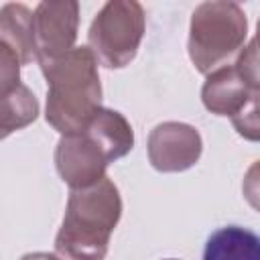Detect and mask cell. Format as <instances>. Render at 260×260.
<instances>
[{"instance_id": "1", "label": "cell", "mask_w": 260, "mask_h": 260, "mask_svg": "<svg viewBox=\"0 0 260 260\" xmlns=\"http://www.w3.org/2000/svg\"><path fill=\"white\" fill-rule=\"evenodd\" d=\"M41 71L47 79V124L61 136L83 132L102 108V81L89 47H73Z\"/></svg>"}, {"instance_id": "2", "label": "cell", "mask_w": 260, "mask_h": 260, "mask_svg": "<svg viewBox=\"0 0 260 260\" xmlns=\"http://www.w3.org/2000/svg\"><path fill=\"white\" fill-rule=\"evenodd\" d=\"M120 217L122 197L108 175L89 187L71 189L55 236L57 256L61 260H104Z\"/></svg>"}, {"instance_id": "3", "label": "cell", "mask_w": 260, "mask_h": 260, "mask_svg": "<svg viewBox=\"0 0 260 260\" xmlns=\"http://www.w3.org/2000/svg\"><path fill=\"white\" fill-rule=\"evenodd\" d=\"M248 18L240 4L228 0L201 2L189 22L187 53L195 69L203 75L230 65L244 49Z\"/></svg>"}, {"instance_id": "4", "label": "cell", "mask_w": 260, "mask_h": 260, "mask_svg": "<svg viewBox=\"0 0 260 260\" xmlns=\"http://www.w3.org/2000/svg\"><path fill=\"white\" fill-rule=\"evenodd\" d=\"M146 28L144 8L136 0H110L93 16L87 30V47L98 65L122 69L140 49Z\"/></svg>"}, {"instance_id": "5", "label": "cell", "mask_w": 260, "mask_h": 260, "mask_svg": "<svg viewBox=\"0 0 260 260\" xmlns=\"http://www.w3.org/2000/svg\"><path fill=\"white\" fill-rule=\"evenodd\" d=\"M79 4L75 0H45L32 10L35 61L43 67L75 47Z\"/></svg>"}, {"instance_id": "6", "label": "cell", "mask_w": 260, "mask_h": 260, "mask_svg": "<svg viewBox=\"0 0 260 260\" xmlns=\"http://www.w3.org/2000/svg\"><path fill=\"white\" fill-rule=\"evenodd\" d=\"M148 162L158 173H183L197 165L203 140L195 126L185 122H160L146 140Z\"/></svg>"}, {"instance_id": "7", "label": "cell", "mask_w": 260, "mask_h": 260, "mask_svg": "<svg viewBox=\"0 0 260 260\" xmlns=\"http://www.w3.org/2000/svg\"><path fill=\"white\" fill-rule=\"evenodd\" d=\"M108 158L85 134L61 136L55 146V169L69 189H83L106 177Z\"/></svg>"}, {"instance_id": "8", "label": "cell", "mask_w": 260, "mask_h": 260, "mask_svg": "<svg viewBox=\"0 0 260 260\" xmlns=\"http://www.w3.org/2000/svg\"><path fill=\"white\" fill-rule=\"evenodd\" d=\"M260 98V85L250 83L234 65H223L207 73L201 87V102L215 116L234 118Z\"/></svg>"}, {"instance_id": "9", "label": "cell", "mask_w": 260, "mask_h": 260, "mask_svg": "<svg viewBox=\"0 0 260 260\" xmlns=\"http://www.w3.org/2000/svg\"><path fill=\"white\" fill-rule=\"evenodd\" d=\"M106 154L108 162L126 156L134 148V130L124 114L112 108H100L83 130Z\"/></svg>"}, {"instance_id": "10", "label": "cell", "mask_w": 260, "mask_h": 260, "mask_svg": "<svg viewBox=\"0 0 260 260\" xmlns=\"http://www.w3.org/2000/svg\"><path fill=\"white\" fill-rule=\"evenodd\" d=\"M201 260H260V238L248 228L223 225L207 238Z\"/></svg>"}, {"instance_id": "11", "label": "cell", "mask_w": 260, "mask_h": 260, "mask_svg": "<svg viewBox=\"0 0 260 260\" xmlns=\"http://www.w3.org/2000/svg\"><path fill=\"white\" fill-rule=\"evenodd\" d=\"M0 41L20 59V65L35 61L32 47V10L26 4L8 2L0 8Z\"/></svg>"}, {"instance_id": "12", "label": "cell", "mask_w": 260, "mask_h": 260, "mask_svg": "<svg viewBox=\"0 0 260 260\" xmlns=\"http://www.w3.org/2000/svg\"><path fill=\"white\" fill-rule=\"evenodd\" d=\"M39 110L37 95L24 83H20L12 93L0 98V140L30 126L39 118Z\"/></svg>"}, {"instance_id": "13", "label": "cell", "mask_w": 260, "mask_h": 260, "mask_svg": "<svg viewBox=\"0 0 260 260\" xmlns=\"http://www.w3.org/2000/svg\"><path fill=\"white\" fill-rule=\"evenodd\" d=\"M20 67L18 55L0 41V98L12 93L20 85Z\"/></svg>"}, {"instance_id": "14", "label": "cell", "mask_w": 260, "mask_h": 260, "mask_svg": "<svg viewBox=\"0 0 260 260\" xmlns=\"http://www.w3.org/2000/svg\"><path fill=\"white\" fill-rule=\"evenodd\" d=\"M234 128L238 130L240 136H244L250 142H258L260 138V124H258V102L242 110L238 116L232 118Z\"/></svg>"}, {"instance_id": "15", "label": "cell", "mask_w": 260, "mask_h": 260, "mask_svg": "<svg viewBox=\"0 0 260 260\" xmlns=\"http://www.w3.org/2000/svg\"><path fill=\"white\" fill-rule=\"evenodd\" d=\"M20 260H61V258L57 254H49V252H28Z\"/></svg>"}, {"instance_id": "16", "label": "cell", "mask_w": 260, "mask_h": 260, "mask_svg": "<svg viewBox=\"0 0 260 260\" xmlns=\"http://www.w3.org/2000/svg\"><path fill=\"white\" fill-rule=\"evenodd\" d=\"M165 260H177V258H165Z\"/></svg>"}]
</instances>
